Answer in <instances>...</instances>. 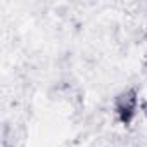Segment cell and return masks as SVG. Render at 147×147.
<instances>
[{"label": "cell", "mask_w": 147, "mask_h": 147, "mask_svg": "<svg viewBox=\"0 0 147 147\" xmlns=\"http://www.w3.org/2000/svg\"><path fill=\"white\" fill-rule=\"evenodd\" d=\"M135 109H137V97L133 92H126V94L119 95V99L116 102V111L125 123H128L133 118Z\"/></svg>", "instance_id": "6da1fadb"}]
</instances>
